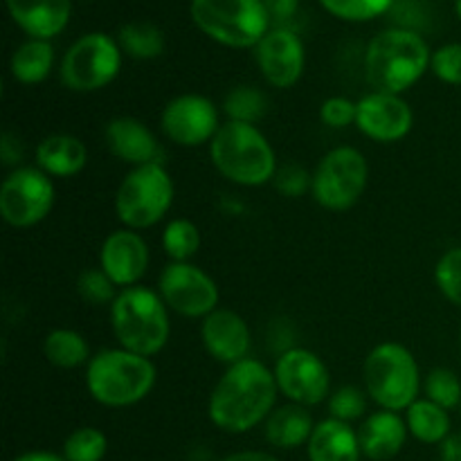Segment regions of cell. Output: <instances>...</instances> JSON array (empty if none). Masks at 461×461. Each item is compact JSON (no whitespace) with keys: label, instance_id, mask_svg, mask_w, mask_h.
<instances>
[{"label":"cell","instance_id":"cell-1","mask_svg":"<svg viewBox=\"0 0 461 461\" xmlns=\"http://www.w3.org/2000/svg\"><path fill=\"white\" fill-rule=\"evenodd\" d=\"M275 372L261 360L246 358L230 365L214 385L207 403V417L219 430L243 435L273 414L277 403Z\"/></svg>","mask_w":461,"mask_h":461},{"label":"cell","instance_id":"cell-2","mask_svg":"<svg viewBox=\"0 0 461 461\" xmlns=\"http://www.w3.org/2000/svg\"><path fill=\"white\" fill-rule=\"evenodd\" d=\"M432 52L414 30H385L374 36L365 52V77L378 93L401 95L430 70Z\"/></svg>","mask_w":461,"mask_h":461},{"label":"cell","instance_id":"cell-3","mask_svg":"<svg viewBox=\"0 0 461 461\" xmlns=\"http://www.w3.org/2000/svg\"><path fill=\"white\" fill-rule=\"evenodd\" d=\"M214 169L230 183L241 187H261L273 183L277 174V156L273 144L255 124L225 122L210 142Z\"/></svg>","mask_w":461,"mask_h":461},{"label":"cell","instance_id":"cell-4","mask_svg":"<svg viewBox=\"0 0 461 461\" xmlns=\"http://www.w3.org/2000/svg\"><path fill=\"white\" fill-rule=\"evenodd\" d=\"M156 365L126 349H104L86 365V390L104 408H131L156 387Z\"/></svg>","mask_w":461,"mask_h":461},{"label":"cell","instance_id":"cell-5","mask_svg":"<svg viewBox=\"0 0 461 461\" xmlns=\"http://www.w3.org/2000/svg\"><path fill=\"white\" fill-rule=\"evenodd\" d=\"M111 327L122 349L140 356L160 354L171 336L169 311L160 293L144 286L122 288L111 304Z\"/></svg>","mask_w":461,"mask_h":461},{"label":"cell","instance_id":"cell-6","mask_svg":"<svg viewBox=\"0 0 461 461\" xmlns=\"http://www.w3.org/2000/svg\"><path fill=\"white\" fill-rule=\"evenodd\" d=\"M365 392L381 410L405 412L421 390L417 358L399 342H381L367 354L363 365Z\"/></svg>","mask_w":461,"mask_h":461},{"label":"cell","instance_id":"cell-7","mask_svg":"<svg viewBox=\"0 0 461 461\" xmlns=\"http://www.w3.org/2000/svg\"><path fill=\"white\" fill-rule=\"evenodd\" d=\"M189 12L198 30L225 48H257L270 32L261 0H192Z\"/></svg>","mask_w":461,"mask_h":461},{"label":"cell","instance_id":"cell-8","mask_svg":"<svg viewBox=\"0 0 461 461\" xmlns=\"http://www.w3.org/2000/svg\"><path fill=\"white\" fill-rule=\"evenodd\" d=\"M176 185L165 165L133 167L115 194V214L129 230L160 223L174 205Z\"/></svg>","mask_w":461,"mask_h":461},{"label":"cell","instance_id":"cell-9","mask_svg":"<svg viewBox=\"0 0 461 461\" xmlns=\"http://www.w3.org/2000/svg\"><path fill=\"white\" fill-rule=\"evenodd\" d=\"M369 165L354 147H336L318 162L311 174V194L329 212H347L363 198Z\"/></svg>","mask_w":461,"mask_h":461},{"label":"cell","instance_id":"cell-10","mask_svg":"<svg viewBox=\"0 0 461 461\" xmlns=\"http://www.w3.org/2000/svg\"><path fill=\"white\" fill-rule=\"evenodd\" d=\"M122 48L104 32H93L77 39L63 54L59 77L72 93H95L102 90L120 75Z\"/></svg>","mask_w":461,"mask_h":461},{"label":"cell","instance_id":"cell-11","mask_svg":"<svg viewBox=\"0 0 461 461\" xmlns=\"http://www.w3.org/2000/svg\"><path fill=\"white\" fill-rule=\"evenodd\" d=\"M57 203L52 178L39 167H16L0 185V216L18 230L48 219Z\"/></svg>","mask_w":461,"mask_h":461},{"label":"cell","instance_id":"cell-12","mask_svg":"<svg viewBox=\"0 0 461 461\" xmlns=\"http://www.w3.org/2000/svg\"><path fill=\"white\" fill-rule=\"evenodd\" d=\"M158 293L167 309L183 318H207L219 309V286L192 261H171L158 277Z\"/></svg>","mask_w":461,"mask_h":461},{"label":"cell","instance_id":"cell-13","mask_svg":"<svg viewBox=\"0 0 461 461\" xmlns=\"http://www.w3.org/2000/svg\"><path fill=\"white\" fill-rule=\"evenodd\" d=\"M275 381L279 394L291 403L313 408L331 396V376L329 367L318 354L304 347L286 349L275 363Z\"/></svg>","mask_w":461,"mask_h":461},{"label":"cell","instance_id":"cell-14","mask_svg":"<svg viewBox=\"0 0 461 461\" xmlns=\"http://www.w3.org/2000/svg\"><path fill=\"white\" fill-rule=\"evenodd\" d=\"M219 108L210 97L185 93L167 102L160 115V129L169 142L178 147H203L214 140L221 129Z\"/></svg>","mask_w":461,"mask_h":461},{"label":"cell","instance_id":"cell-15","mask_svg":"<svg viewBox=\"0 0 461 461\" xmlns=\"http://www.w3.org/2000/svg\"><path fill=\"white\" fill-rule=\"evenodd\" d=\"M356 126L365 138L392 144L408 138L414 126V113L401 95L372 90L358 99Z\"/></svg>","mask_w":461,"mask_h":461},{"label":"cell","instance_id":"cell-16","mask_svg":"<svg viewBox=\"0 0 461 461\" xmlns=\"http://www.w3.org/2000/svg\"><path fill=\"white\" fill-rule=\"evenodd\" d=\"M255 59L259 72L273 88H291L304 75V43L286 27H273L257 43Z\"/></svg>","mask_w":461,"mask_h":461},{"label":"cell","instance_id":"cell-17","mask_svg":"<svg viewBox=\"0 0 461 461\" xmlns=\"http://www.w3.org/2000/svg\"><path fill=\"white\" fill-rule=\"evenodd\" d=\"M149 246L135 230H115L99 248V268L120 288L138 286L149 268Z\"/></svg>","mask_w":461,"mask_h":461},{"label":"cell","instance_id":"cell-18","mask_svg":"<svg viewBox=\"0 0 461 461\" xmlns=\"http://www.w3.org/2000/svg\"><path fill=\"white\" fill-rule=\"evenodd\" d=\"M203 347L207 354L223 365H237L250 358L252 336L250 327L239 313L230 309H216L201 324Z\"/></svg>","mask_w":461,"mask_h":461},{"label":"cell","instance_id":"cell-19","mask_svg":"<svg viewBox=\"0 0 461 461\" xmlns=\"http://www.w3.org/2000/svg\"><path fill=\"white\" fill-rule=\"evenodd\" d=\"M104 135H106L108 151L126 165H162L165 149H162L160 140L138 117H115L106 124Z\"/></svg>","mask_w":461,"mask_h":461},{"label":"cell","instance_id":"cell-20","mask_svg":"<svg viewBox=\"0 0 461 461\" xmlns=\"http://www.w3.org/2000/svg\"><path fill=\"white\" fill-rule=\"evenodd\" d=\"M7 9L30 39L41 41L61 34L72 16L70 0H7Z\"/></svg>","mask_w":461,"mask_h":461},{"label":"cell","instance_id":"cell-21","mask_svg":"<svg viewBox=\"0 0 461 461\" xmlns=\"http://www.w3.org/2000/svg\"><path fill=\"white\" fill-rule=\"evenodd\" d=\"M408 432V423L399 412L378 410V412L365 417L363 426H360V450L367 459L387 461L403 450Z\"/></svg>","mask_w":461,"mask_h":461},{"label":"cell","instance_id":"cell-22","mask_svg":"<svg viewBox=\"0 0 461 461\" xmlns=\"http://www.w3.org/2000/svg\"><path fill=\"white\" fill-rule=\"evenodd\" d=\"M86 165H88V149L75 135H48L36 147V167L50 178H72L81 174Z\"/></svg>","mask_w":461,"mask_h":461},{"label":"cell","instance_id":"cell-23","mask_svg":"<svg viewBox=\"0 0 461 461\" xmlns=\"http://www.w3.org/2000/svg\"><path fill=\"white\" fill-rule=\"evenodd\" d=\"M306 450H309V461H360L363 455L358 432L351 428V423L331 417L315 423Z\"/></svg>","mask_w":461,"mask_h":461},{"label":"cell","instance_id":"cell-24","mask_svg":"<svg viewBox=\"0 0 461 461\" xmlns=\"http://www.w3.org/2000/svg\"><path fill=\"white\" fill-rule=\"evenodd\" d=\"M313 430V417L304 405L297 403H288L273 410V414L264 423L266 441L279 450H295L309 444Z\"/></svg>","mask_w":461,"mask_h":461},{"label":"cell","instance_id":"cell-25","mask_svg":"<svg viewBox=\"0 0 461 461\" xmlns=\"http://www.w3.org/2000/svg\"><path fill=\"white\" fill-rule=\"evenodd\" d=\"M54 66V48L50 41L30 39L23 45H18L9 61V72L14 81L23 86L41 84L50 77Z\"/></svg>","mask_w":461,"mask_h":461},{"label":"cell","instance_id":"cell-26","mask_svg":"<svg viewBox=\"0 0 461 461\" xmlns=\"http://www.w3.org/2000/svg\"><path fill=\"white\" fill-rule=\"evenodd\" d=\"M405 423L414 439L421 444H441L450 435V414L428 399H417L405 410Z\"/></svg>","mask_w":461,"mask_h":461},{"label":"cell","instance_id":"cell-27","mask_svg":"<svg viewBox=\"0 0 461 461\" xmlns=\"http://www.w3.org/2000/svg\"><path fill=\"white\" fill-rule=\"evenodd\" d=\"M43 356L59 369H77L90 363V347L81 333L72 329H54L43 340Z\"/></svg>","mask_w":461,"mask_h":461},{"label":"cell","instance_id":"cell-28","mask_svg":"<svg viewBox=\"0 0 461 461\" xmlns=\"http://www.w3.org/2000/svg\"><path fill=\"white\" fill-rule=\"evenodd\" d=\"M117 43H120L122 52L129 54L131 59L149 61L165 52V32L153 23L133 21L120 27Z\"/></svg>","mask_w":461,"mask_h":461},{"label":"cell","instance_id":"cell-29","mask_svg":"<svg viewBox=\"0 0 461 461\" xmlns=\"http://www.w3.org/2000/svg\"><path fill=\"white\" fill-rule=\"evenodd\" d=\"M162 250L171 261H192L201 250V230L189 219H174L162 230Z\"/></svg>","mask_w":461,"mask_h":461},{"label":"cell","instance_id":"cell-30","mask_svg":"<svg viewBox=\"0 0 461 461\" xmlns=\"http://www.w3.org/2000/svg\"><path fill=\"white\" fill-rule=\"evenodd\" d=\"M223 111L230 122H243V124H255L264 120L268 113V99L259 88L252 86H237L225 95Z\"/></svg>","mask_w":461,"mask_h":461},{"label":"cell","instance_id":"cell-31","mask_svg":"<svg viewBox=\"0 0 461 461\" xmlns=\"http://www.w3.org/2000/svg\"><path fill=\"white\" fill-rule=\"evenodd\" d=\"M108 453V439L99 428H79L63 441L68 461H102Z\"/></svg>","mask_w":461,"mask_h":461},{"label":"cell","instance_id":"cell-32","mask_svg":"<svg viewBox=\"0 0 461 461\" xmlns=\"http://www.w3.org/2000/svg\"><path fill=\"white\" fill-rule=\"evenodd\" d=\"M423 392H426L428 401L441 405V408L448 410V412L453 408H461V381L453 369H430L426 381H423Z\"/></svg>","mask_w":461,"mask_h":461},{"label":"cell","instance_id":"cell-33","mask_svg":"<svg viewBox=\"0 0 461 461\" xmlns=\"http://www.w3.org/2000/svg\"><path fill=\"white\" fill-rule=\"evenodd\" d=\"M435 282L441 295L461 309V246L450 248L435 266Z\"/></svg>","mask_w":461,"mask_h":461},{"label":"cell","instance_id":"cell-34","mask_svg":"<svg viewBox=\"0 0 461 461\" xmlns=\"http://www.w3.org/2000/svg\"><path fill=\"white\" fill-rule=\"evenodd\" d=\"M320 5L342 21H372L390 12L394 0H320Z\"/></svg>","mask_w":461,"mask_h":461},{"label":"cell","instance_id":"cell-35","mask_svg":"<svg viewBox=\"0 0 461 461\" xmlns=\"http://www.w3.org/2000/svg\"><path fill=\"white\" fill-rule=\"evenodd\" d=\"M115 284L102 268H86L77 279V293L90 306H111L117 297Z\"/></svg>","mask_w":461,"mask_h":461},{"label":"cell","instance_id":"cell-36","mask_svg":"<svg viewBox=\"0 0 461 461\" xmlns=\"http://www.w3.org/2000/svg\"><path fill=\"white\" fill-rule=\"evenodd\" d=\"M329 414L331 419H338V421L351 423L356 419H363L365 412H367V399H365V392H360L358 387L354 385H342L329 396L327 401Z\"/></svg>","mask_w":461,"mask_h":461},{"label":"cell","instance_id":"cell-37","mask_svg":"<svg viewBox=\"0 0 461 461\" xmlns=\"http://www.w3.org/2000/svg\"><path fill=\"white\" fill-rule=\"evenodd\" d=\"M430 70L444 84L461 86V43H446L432 52Z\"/></svg>","mask_w":461,"mask_h":461},{"label":"cell","instance_id":"cell-38","mask_svg":"<svg viewBox=\"0 0 461 461\" xmlns=\"http://www.w3.org/2000/svg\"><path fill=\"white\" fill-rule=\"evenodd\" d=\"M356 113H358V102H351L349 97H329L320 106V120L329 129H347L356 124Z\"/></svg>","mask_w":461,"mask_h":461},{"label":"cell","instance_id":"cell-39","mask_svg":"<svg viewBox=\"0 0 461 461\" xmlns=\"http://www.w3.org/2000/svg\"><path fill=\"white\" fill-rule=\"evenodd\" d=\"M275 187L279 194L288 198H300L306 189H311V176L300 165H284L279 167L273 178Z\"/></svg>","mask_w":461,"mask_h":461},{"label":"cell","instance_id":"cell-40","mask_svg":"<svg viewBox=\"0 0 461 461\" xmlns=\"http://www.w3.org/2000/svg\"><path fill=\"white\" fill-rule=\"evenodd\" d=\"M261 5H264L266 12H268L270 23H277L279 25V23L288 21V18L297 12L300 0H261Z\"/></svg>","mask_w":461,"mask_h":461},{"label":"cell","instance_id":"cell-41","mask_svg":"<svg viewBox=\"0 0 461 461\" xmlns=\"http://www.w3.org/2000/svg\"><path fill=\"white\" fill-rule=\"evenodd\" d=\"M439 446L441 461H461V432H450Z\"/></svg>","mask_w":461,"mask_h":461},{"label":"cell","instance_id":"cell-42","mask_svg":"<svg viewBox=\"0 0 461 461\" xmlns=\"http://www.w3.org/2000/svg\"><path fill=\"white\" fill-rule=\"evenodd\" d=\"M16 140L9 133L3 135V142H0V156H3L5 165H14V162H21V149H14Z\"/></svg>","mask_w":461,"mask_h":461},{"label":"cell","instance_id":"cell-43","mask_svg":"<svg viewBox=\"0 0 461 461\" xmlns=\"http://www.w3.org/2000/svg\"><path fill=\"white\" fill-rule=\"evenodd\" d=\"M221 461H279L270 453H261V450H241V453H232Z\"/></svg>","mask_w":461,"mask_h":461},{"label":"cell","instance_id":"cell-44","mask_svg":"<svg viewBox=\"0 0 461 461\" xmlns=\"http://www.w3.org/2000/svg\"><path fill=\"white\" fill-rule=\"evenodd\" d=\"M14 461H68V459L63 457V455L48 453V450H32V453L18 455Z\"/></svg>","mask_w":461,"mask_h":461},{"label":"cell","instance_id":"cell-45","mask_svg":"<svg viewBox=\"0 0 461 461\" xmlns=\"http://www.w3.org/2000/svg\"><path fill=\"white\" fill-rule=\"evenodd\" d=\"M455 9H457V16H459V21H461V0H455Z\"/></svg>","mask_w":461,"mask_h":461},{"label":"cell","instance_id":"cell-46","mask_svg":"<svg viewBox=\"0 0 461 461\" xmlns=\"http://www.w3.org/2000/svg\"><path fill=\"white\" fill-rule=\"evenodd\" d=\"M459 347H461V331H459Z\"/></svg>","mask_w":461,"mask_h":461},{"label":"cell","instance_id":"cell-47","mask_svg":"<svg viewBox=\"0 0 461 461\" xmlns=\"http://www.w3.org/2000/svg\"><path fill=\"white\" fill-rule=\"evenodd\" d=\"M459 410H461V408H459Z\"/></svg>","mask_w":461,"mask_h":461}]
</instances>
